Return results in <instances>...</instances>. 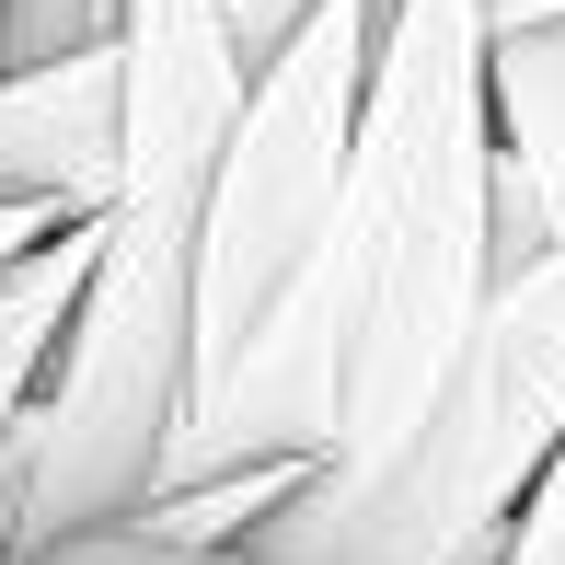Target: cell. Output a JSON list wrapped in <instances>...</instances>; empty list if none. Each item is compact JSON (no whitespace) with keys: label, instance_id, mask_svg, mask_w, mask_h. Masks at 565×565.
I'll list each match as a JSON object with an SVG mask.
<instances>
[{"label":"cell","instance_id":"obj_3","mask_svg":"<svg viewBox=\"0 0 565 565\" xmlns=\"http://www.w3.org/2000/svg\"><path fill=\"white\" fill-rule=\"evenodd\" d=\"M370 58H381V0H323L254 70L220 196H209V243H196V381L231 370L277 323V300L312 277L335 196H347V162H358Z\"/></svg>","mask_w":565,"mask_h":565},{"label":"cell","instance_id":"obj_8","mask_svg":"<svg viewBox=\"0 0 565 565\" xmlns=\"http://www.w3.org/2000/svg\"><path fill=\"white\" fill-rule=\"evenodd\" d=\"M46 565H266V554H185V543H162V531H93V543H58Z\"/></svg>","mask_w":565,"mask_h":565},{"label":"cell","instance_id":"obj_6","mask_svg":"<svg viewBox=\"0 0 565 565\" xmlns=\"http://www.w3.org/2000/svg\"><path fill=\"white\" fill-rule=\"evenodd\" d=\"M93 254H105V220L35 243L12 277H0V497H12V450H23V416H35L46 370H58L70 323H82V289H93Z\"/></svg>","mask_w":565,"mask_h":565},{"label":"cell","instance_id":"obj_9","mask_svg":"<svg viewBox=\"0 0 565 565\" xmlns=\"http://www.w3.org/2000/svg\"><path fill=\"white\" fill-rule=\"evenodd\" d=\"M497 565H565V461H554V484L520 508V531H508V554Z\"/></svg>","mask_w":565,"mask_h":565},{"label":"cell","instance_id":"obj_1","mask_svg":"<svg viewBox=\"0 0 565 565\" xmlns=\"http://www.w3.org/2000/svg\"><path fill=\"white\" fill-rule=\"evenodd\" d=\"M484 300H497V0H381L335 231L266 335L185 393L162 497L277 461L358 473L404 450L450 358L473 347Z\"/></svg>","mask_w":565,"mask_h":565},{"label":"cell","instance_id":"obj_2","mask_svg":"<svg viewBox=\"0 0 565 565\" xmlns=\"http://www.w3.org/2000/svg\"><path fill=\"white\" fill-rule=\"evenodd\" d=\"M565 461V243L497 277L416 439L312 473L243 554L266 565H497Z\"/></svg>","mask_w":565,"mask_h":565},{"label":"cell","instance_id":"obj_5","mask_svg":"<svg viewBox=\"0 0 565 565\" xmlns=\"http://www.w3.org/2000/svg\"><path fill=\"white\" fill-rule=\"evenodd\" d=\"M565 243V23L497 35V277Z\"/></svg>","mask_w":565,"mask_h":565},{"label":"cell","instance_id":"obj_7","mask_svg":"<svg viewBox=\"0 0 565 565\" xmlns=\"http://www.w3.org/2000/svg\"><path fill=\"white\" fill-rule=\"evenodd\" d=\"M127 35V0H0V70H46V58H93Z\"/></svg>","mask_w":565,"mask_h":565},{"label":"cell","instance_id":"obj_4","mask_svg":"<svg viewBox=\"0 0 565 565\" xmlns=\"http://www.w3.org/2000/svg\"><path fill=\"white\" fill-rule=\"evenodd\" d=\"M127 185V46L0 70V209L105 220Z\"/></svg>","mask_w":565,"mask_h":565},{"label":"cell","instance_id":"obj_10","mask_svg":"<svg viewBox=\"0 0 565 565\" xmlns=\"http://www.w3.org/2000/svg\"><path fill=\"white\" fill-rule=\"evenodd\" d=\"M58 231H82V220H46V209H0V277L23 266L35 243H58Z\"/></svg>","mask_w":565,"mask_h":565}]
</instances>
